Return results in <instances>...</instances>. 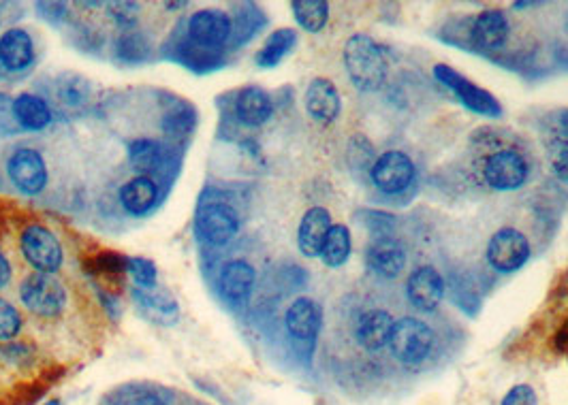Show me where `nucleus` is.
Instances as JSON below:
<instances>
[{"instance_id": "obj_1", "label": "nucleus", "mask_w": 568, "mask_h": 405, "mask_svg": "<svg viewBox=\"0 0 568 405\" xmlns=\"http://www.w3.org/2000/svg\"><path fill=\"white\" fill-rule=\"evenodd\" d=\"M342 60L346 75L359 92H378L387 81L389 62L370 35L357 32L344 43Z\"/></svg>"}, {"instance_id": "obj_2", "label": "nucleus", "mask_w": 568, "mask_h": 405, "mask_svg": "<svg viewBox=\"0 0 568 405\" xmlns=\"http://www.w3.org/2000/svg\"><path fill=\"white\" fill-rule=\"evenodd\" d=\"M389 352L393 359L402 365L415 367L423 361H428L434 348V331L428 322L415 316H404L393 322L389 335Z\"/></svg>"}, {"instance_id": "obj_3", "label": "nucleus", "mask_w": 568, "mask_h": 405, "mask_svg": "<svg viewBox=\"0 0 568 405\" xmlns=\"http://www.w3.org/2000/svg\"><path fill=\"white\" fill-rule=\"evenodd\" d=\"M20 299L30 314L56 318L67 307V288L52 273H33L20 286Z\"/></svg>"}, {"instance_id": "obj_4", "label": "nucleus", "mask_w": 568, "mask_h": 405, "mask_svg": "<svg viewBox=\"0 0 568 405\" xmlns=\"http://www.w3.org/2000/svg\"><path fill=\"white\" fill-rule=\"evenodd\" d=\"M434 77L443 84L445 88H449L460 103L470 109L472 113H479V116H487V118H500L502 116V105L496 99V96L472 84L468 77H464L462 73H457L449 64H436L434 67Z\"/></svg>"}, {"instance_id": "obj_5", "label": "nucleus", "mask_w": 568, "mask_h": 405, "mask_svg": "<svg viewBox=\"0 0 568 405\" xmlns=\"http://www.w3.org/2000/svg\"><path fill=\"white\" fill-rule=\"evenodd\" d=\"M530 165L522 152L502 148L483 160V180L498 192H513L528 182Z\"/></svg>"}, {"instance_id": "obj_6", "label": "nucleus", "mask_w": 568, "mask_h": 405, "mask_svg": "<svg viewBox=\"0 0 568 405\" xmlns=\"http://www.w3.org/2000/svg\"><path fill=\"white\" fill-rule=\"evenodd\" d=\"M20 248L28 265L39 273L54 275L62 267V261H65V252H62L58 237L41 224L26 226L20 239Z\"/></svg>"}, {"instance_id": "obj_7", "label": "nucleus", "mask_w": 568, "mask_h": 405, "mask_svg": "<svg viewBox=\"0 0 568 405\" xmlns=\"http://www.w3.org/2000/svg\"><path fill=\"white\" fill-rule=\"evenodd\" d=\"M532 254L528 237L507 226L492 235L487 243V261L498 273H515L522 269Z\"/></svg>"}, {"instance_id": "obj_8", "label": "nucleus", "mask_w": 568, "mask_h": 405, "mask_svg": "<svg viewBox=\"0 0 568 405\" xmlns=\"http://www.w3.org/2000/svg\"><path fill=\"white\" fill-rule=\"evenodd\" d=\"M374 186L383 194H402L415 182V165L402 150H389L374 160L370 169Z\"/></svg>"}, {"instance_id": "obj_9", "label": "nucleus", "mask_w": 568, "mask_h": 405, "mask_svg": "<svg viewBox=\"0 0 568 405\" xmlns=\"http://www.w3.org/2000/svg\"><path fill=\"white\" fill-rule=\"evenodd\" d=\"M186 32L188 39L201 47L203 52H214L233 37V20L225 11L201 9L191 15Z\"/></svg>"}, {"instance_id": "obj_10", "label": "nucleus", "mask_w": 568, "mask_h": 405, "mask_svg": "<svg viewBox=\"0 0 568 405\" xmlns=\"http://www.w3.org/2000/svg\"><path fill=\"white\" fill-rule=\"evenodd\" d=\"M197 231L210 246H225L240 231V216L227 203H208L197 216Z\"/></svg>"}, {"instance_id": "obj_11", "label": "nucleus", "mask_w": 568, "mask_h": 405, "mask_svg": "<svg viewBox=\"0 0 568 405\" xmlns=\"http://www.w3.org/2000/svg\"><path fill=\"white\" fill-rule=\"evenodd\" d=\"M7 175L13 186L28 197H35L47 186L45 160L37 150L30 148H20L9 156Z\"/></svg>"}, {"instance_id": "obj_12", "label": "nucleus", "mask_w": 568, "mask_h": 405, "mask_svg": "<svg viewBox=\"0 0 568 405\" xmlns=\"http://www.w3.org/2000/svg\"><path fill=\"white\" fill-rule=\"evenodd\" d=\"M406 295L415 310L430 314L445 297V280L440 271L432 265H421L408 275Z\"/></svg>"}, {"instance_id": "obj_13", "label": "nucleus", "mask_w": 568, "mask_h": 405, "mask_svg": "<svg viewBox=\"0 0 568 405\" xmlns=\"http://www.w3.org/2000/svg\"><path fill=\"white\" fill-rule=\"evenodd\" d=\"M366 265L376 278L393 280L406 267V250L398 239L389 235L374 237L366 248Z\"/></svg>"}, {"instance_id": "obj_14", "label": "nucleus", "mask_w": 568, "mask_h": 405, "mask_svg": "<svg viewBox=\"0 0 568 405\" xmlns=\"http://www.w3.org/2000/svg\"><path fill=\"white\" fill-rule=\"evenodd\" d=\"M304 105H306L308 116L319 124L336 122L338 116H340V111H342L340 92H338L334 81L327 79V77H317V79L310 81L308 88H306Z\"/></svg>"}, {"instance_id": "obj_15", "label": "nucleus", "mask_w": 568, "mask_h": 405, "mask_svg": "<svg viewBox=\"0 0 568 405\" xmlns=\"http://www.w3.org/2000/svg\"><path fill=\"white\" fill-rule=\"evenodd\" d=\"M393 316L383 310V307H370V310L361 312L355 320V339L359 348L366 352H381L389 344V335L393 329Z\"/></svg>"}, {"instance_id": "obj_16", "label": "nucleus", "mask_w": 568, "mask_h": 405, "mask_svg": "<svg viewBox=\"0 0 568 405\" xmlns=\"http://www.w3.org/2000/svg\"><path fill=\"white\" fill-rule=\"evenodd\" d=\"M287 331L297 342H312L319 335L323 324L321 305L310 297H297L284 314Z\"/></svg>"}, {"instance_id": "obj_17", "label": "nucleus", "mask_w": 568, "mask_h": 405, "mask_svg": "<svg viewBox=\"0 0 568 405\" xmlns=\"http://www.w3.org/2000/svg\"><path fill=\"white\" fill-rule=\"evenodd\" d=\"M255 284H257V271L248 261H242V258L229 261L223 267V271H220L218 278L220 295L233 305L246 303L252 295V290H255Z\"/></svg>"}, {"instance_id": "obj_18", "label": "nucleus", "mask_w": 568, "mask_h": 405, "mask_svg": "<svg viewBox=\"0 0 568 405\" xmlns=\"http://www.w3.org/2000/svg\"><path fill=\"white\" fill-rule=\"evenodd\" d=\"M509 32H511V24H509L507 15H504V11L487 9L477 15V20L470 30V39H472V45L479 47V50L494 52L504 47V43H507L509 39Z\"/></svg>"}, {"instance_id": "obj_19", "label": "nucleus", "mask_w": 568, "mask_h": 405, "mask_svg": "<svg viewBox=\"0 0 568 405\" xmlns=\"http://www.w3.org/2000/svg\"><path fill=\"white\" fill-rule=\"evenodd\" d=\"M35 62V43L24 28H9L0 35V67L20 73Z\"/></svg>"}, {"instance_id": "obj_20", "label": "nucleus", "mask_w": 568, "mask_h": 405, "mask_svg": "<svg viewBox=\"0 0 568 405\" xmlns=\"http://www.w3.org/2000/svg\"><path fill=\"white\" fill-rule=\"evenodd\" d=\"M331 229V214L325 207H310L297 229V248L306 258L321 256L325 237Z\"/></svg>"}, {"instance_id": "obj_21", "label": "nucleus", "mask_w": 568, "mask_h": 405, "mask_svg": "<svg viewBox=\"0 0 568 405\" xmlns=\"http://www.w3.org/2000/svg\"><path fill=\"white\" fill-rule=\"evenodd\" d=\"M274 103L272 96L259 86H248L240 90L238 99H235V116L250 128H259L272 118Z\"/></svg>"}, {"instance_id": "obj_22", "label": "nucleus", "mask_w": 568, "mask_h": 405, "mask_svg": "<svg viewBox=\"0 0 568 405\" xmlns=\"http://www.w3.org/2000/svg\"><path fill=\"white\" fill-rule=\"evenodd\" d=\"M120 205L126 214L131 216H146L150 209L159 201V186L146 175H137L120 188Z\"/></svg>"}, {"instance_id": "obj_23", "label": "nucleus", "mask_w": 568, "mask_h": 405, "mask_svg": "<svg viewBox=\"0 0 568 405\" xmlns=\"http://www.w3.org/2000/svg\"><path fill=\"white\" fill-rule=\"evenodd\" d=\"M133 299L139 307V312L144 314L148 320L163 324V327H169V324H176L180 310L178 303L171 299V295H167L165 290H141V288H133Z\"/></svg>"}, {"instance_id": "obj_24", "label": "nucleus", "mask_w": 568, "mask_h": 405, "mask_svg": "<svg viewBox=\"0 0 568 405\" xmlns=\"http://www.w3.org/2000/svg\"><path fill=\"white\" fill-rule=\"evenodd\" d=\"M11 113H13L15 124L30 133H39L52 122L50 105H47L41 96L28 94V92L20 94L18 99L11 101Z\"/></svg>"}, {"instance_id": "obj_25", "label": "nucleus", "mask_w": 568, "mask_h": 405, "mask_svg": "<svg viewBox=\"0 0 568 405\" xmlns=\"http://www.w3.org/2000/svg\"><path fill=\"white\" fill-rule=\"evenodd\" d=\"M297 45V32L293 28H278L265 39L263 47L257 52L255 62L261 69H274L287 58Z\"/></svg>"}, {"instance_id": "obj_26", "label": "nucleus", "mask_w": 568, "mask_h": 405, "mask_svg": "<svg viewBox=\"0 0 568 405\" xmlns=\"http://www.w3.org/2000/svg\"><path fill=\"white\" fill-rule=\"evenodd\" d=\"M351 250H353V239H351V231L346 229L344 224H331V229L325 237V243L321 248V261L325 267L329 269H340L351 258Z\"/></svg>"}, {"instance_id": "obj_27", "label": "nucleus", "mask_w": 568, "mask_h": 405, "mask_svg": "<svg viewBox=\"0 0 568 405\" xmlns=\"http://www.w3.org/2000/svg\"><path fill=\"white\" fill-rule=\"evenodd\" d=\"M131 165L139 175L150 177L159 171L165 162V150L159 141L154 139H137L129 145Z\"/></svg>"}, {"instance_id": "obj_28", "label": "nucleus", "mask_w": 568, "mask_h": 405, "mask_svg": "<svg viewBox=\"0 0 568 405\" xmlns=\"http://www.w3.org/2000/svg\"><path fill=\"white\" fill-rule=\"evenodd\" d=\"M293 18L306 32H321L329 22V5L325 0H293Z\"/></svg>"}, {"instance_id": "obj_29", "label": "nucleus", "mask_w": 568, "mask_h": 405, "mask_svg": "<svg viewBox=\"0 0 568 405\" xmlns=\"http://www.w3.org/2000/svg\"><path fill=\"white\" fill-rule=\"evenodd\" d=\"M105 405H167L161 393L152 391L146 386H122L109 393Z\"/></svg>"}, {"instance_id": "obj_30", "label": "nucleus", "mask_w": 568, "mask_h": 405, "mask_svg": "<svg viewBox=\"0 0 568 405\" xmlns=\"http://www.w3.org/2000/svg\"><path fill=\"white\" fill-rule=\"evenodd\" d=\"M56 96L62 105L82 107L90 96V84L80 75H67L58 81Z\"/></svg>"}, {"instance_id": "obj_31", "label": "nucleus", "mask_w": 568, "mask_h": 405, "mask_svg": "<svg viewBox=\"0 0 568 405\" xmlns=\"http://www.w3.org/2000/svg\"><path fill=\"white\" fill-rule=\"evenodd\" d=\"M248 11H238L233 22V43L235 47H240L242 43L250 41L252 37L257 35L259 26L265 22L261 11L255 5H246Z\"/></svg>"}, {"instance_id": "obj_32", "label": "nucleus", "mask_w": 568, "mask_h": 405, "mask_svg": "<svg viewBox=\"0 0 568 405\" xmlns=\"http://www.w3.org/2000/svg\"><path fill=\"white\" fill-rule=\"evenodd\" d=\"M126 271L131 273L135 288L152 290L156 286V265L148 258H126Z\"/></svg>"}, {"instance_id": "obj_33", "label": "nucleus", "mask_w": 568, "mask_h": 405, "mask_svg": "<svg viewBox=\"0 0 568 405\" xmlns=\"http://www.w3.org/2000/svg\"><path fill=\"white\" fill-rule=\"evenodd\" d=\"M547 156H549L551 171H554V175L560 182L568 184V139L566 137L551 139L549 148H547Z\"/></svg>"}, {"instance_id": "obj_34", "label": "nucleus", "mask_w": 568, "mask_h": 405, "mask_svg": "<svg viewBox=\"0 0 568 405\" xmlns=\"http://www.w3.org/2000/svg\"><path fill=\"white\" fill-rule=\"evenodd\" d=\"M22 329V316L15 305L0 299V342H9Z\"/></svg>"}, {"instance_id": "obj_35", "label": "nucleus", "mask_w": 568, "mask_h": 405, "mask_svg": "<svg viewBox=\"0 0 568 405\" xmlns=\"http://www.w3.org/2000/svg\"><path fill=\"white\" fill-rule=\"evenodd\" d=\"M120 56L126 60H139L146 56V41L139 32H129L120 39Z\"/></svg>"}, {"instance_id": "obj_36", "label": "nucleus", "mask_w": 568, "mask_h": 405, "mask_svg": "<svg viewBox=\"0 0 568 405\" xmlns=\"http://www.w3.org/2000/svg\"><path fill=\"white\" fill-rule=\"evenodd\" d=\"M109 13L122 28H133L139 15V5L137 3H112L109 5Z\"/></svg>"}, {"instance_id": "obj_37", "label": "nucleus", "mask_w": 568, "mask_h": 405, "mask_svg": "<svg viewBox=\"0 0 568 405\" xmlns=\"http://www.w3.org/2000/svg\"><path fill=\"white\" fill-rule=\"evenodd\" d=\"M536 393L530 384H517L502 397L500 405H536Z\"/></svg>"}, {"instance_id": "obj_38", "label": "nucleus", "mask_w": 568, "mask_h": 405, "mask_svg": "<svg viewBox=\"0 0 568 405\" xmlns=\"http://www.w3.org/2000/svg\"><path fill=\"white\" fill-rule=\"evenodd\" d=\"M9 282H11V263L7 261L5 252L0 250V290L7 288Z\"/></svg>"}, {"instance_id": "obj_39", "label": "nucleus", "mask_w": 568, "mask_h": 405, "mask_svg": "<svg viewBox=\"0 0 568 405\" xmlns=\"http://www.w3.org/2000/svg\"><path fill=\"white\" fill-rule=\"evenodd\" d=\"M558 124H560V128H562V131H564L566 139H568V109L560 113V116H558Z\"/></svg>"}, {"instance_id": "obj_40", "label": "nucleus", "mask_w": 568, "mask_h": 405, "mask_svg": "<svg viewBox=\"0 0 568 405\" xmlns=\"http://www.w3.org/2000/svg\"><path fill=\"white\" fill-rule=\"evenodd\" d=\"M165 7L167 9H182V7H186V3H167Z\"/></svg>"}, {"instance_id": "obj_41", "label": "nucleus", "mask_w": 568, "mask_h": 405, "mask_svg": "<svg viewBox=\"0 0 568 405\" xmlns=\"http://www.w3.org/2000/svg\"><path fill=\"white\" fill-rule=\"evenodd\" d=\"M45 405H60L58 401H50V403H45Z\"/></svg>"}]
</instances>
